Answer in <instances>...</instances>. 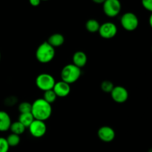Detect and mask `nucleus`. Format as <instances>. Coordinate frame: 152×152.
I'll return each mask as SVG.
<instances>
[{
  "label": "nucleus",
  "mask_w": 152,
  "mask_h": 152,
  "mask_svg": "<svg viewBox=\"0 0 152 152\" xmlns=\"http://www.w3.org/2000/svg\"><path fill=\"white\" fill-rule=\"evenodd\" d=\"M122 5L120 0H105L102 4L104 13L108 17H115L121 11Z\"/></svg>",
  "instance_id": "423d86ee"
},
{
  "label": "nucleus",
  "mask_w": 152,
  "mask_h": 152,
  "mask_svg": "<svg viewBox=\"0 0 152 152\" xmlns=\"http://www.w3.org/2000/svg\"><path fill=\"white\" fill-rule=\"evenodd\" d=\"M41 0H29V2L33 7H37L41 3Z\"/></svg>",
  "instance_id": "b1692460"
},
{
  "label": "nucleus",
  "mask_w": 152,
  "mask_h": 152,
  "mask_svg": "<svg viewBox=\"0 0 152 152\" xmlns=\"http://www.w3.org/2000/svg\"><path fill=\"white\" fill-rule=\"evenodd\" d=\"M81 68H78L74 64L66 65L61 71V78L62 81L68 84L76 83L81 76Z\"/></svg>",
  "instance_id": "7ed1b4c3"
},
{
  "label": "nucleus",
  "mask_w": 152,
  "mask_h": 152,
  "mask_svg": "<svg viewBox=\"0 0 152 152\" xmlns=\"http://www.w3.org/2000/svg\"><path fill=\"white\" fill-rule=\"evenodd\" d=\"M25 129H26V128L19 121L11 123V126H10V130L11 131L12 133L17 135H21L22 134H23L25 132Z\"/></svg>",
  "instance_id": "f3484780"
},
{
  "label": "nucleus",
  "mask_w": 152,
  "mask_h": 152,
  "mask_svg": "<svg viewBox=\"0 0 152 152\" xmlns=\"http://www.w3.org/2000/svg\"><path fill=\"white\" fill-rule=\"evenodd\" d=\"M99 27H100V25H99V22L94 19H89L86 23V30L91 33L98 32L99 29Z\"/></svg>",
  "instance_id": "dca6fc26"
},
{
  "label": "nucleus",
  "mask_w": 152,
  "mask_h": 152,
  "mask_svg": "<svg viewBox=\"0 0 152 152\" xmlns=\"http://www.w3.org/2000/svg\"><path fill=\"white\" fill-rule=\"evenodd\" d=\"M148 22H149L150 27H151V28H152V13H151V14L150 15V16H149V19H148Z\"/></svg>",
  "instance_id": "a878e982"
},
{
  "label": "nucleus",
  "mask_w": 152,
  "mask_h": 152,
  "mask_svg": "<svg viewBox=\"0 0 152 152\" xmlns=\"http://www.w3.org/2000/svg\"><path fill=\"white\" fill-rule=\"evenodd\" d=\"M35 120L31 113H25V114H20L19 117V121L25 126V128H28L30 125Z\"/></svg>",
  "instance_id": "2eb2a0df"
},
{
  "label": "nucleus",
  "mask_w": 152,
  "mask_h": 152,
  "mask_svg": "<svg viewBox=\"0 0 152 152\" xmlns=\"http://www.w3.org/2000/svg\"><path fill=\"white\" fill-rule=\"evenodd\" d=\"M99 34L101 37L104 39H111L117 34V25L111 22H107L100 25Z\"/></svg>",
  "instance_id": "6e6552de"
},
{
  "label": "nucleus",
  "mask_w": 152,
  "mask_h": 152,
  "mask_svg": "<svg viewBox=\"0 0 152 152\" xmlns=\"http://www.w3.org/2000/svg\"><path fill=\"white\" fill-rule=\"evenodd\" d=\"M28 129L31 134L36 138L42 137L47 132V126L45 122L38 120H34Z\"/></svg>",
  "instance_id": "0eeeda50"
},
{
  "label": "nucleus",
  "mask_w": 152,
  "mask_h": 152,
  "mask_svg": "<svg viewBox=\"0 0 152 152\" xmlns=\"http://www.w3.org/2000/svg\"><path fill=\"white\" fill-rule=\"evenodd\" d=\"M96 4H103L105 1V0H92Z\"/></svg>",
  "instance_id": "393cba45"
},
{
  "label": "nucleus",
  "mask_w": 152,
  "mask_h": 152,
  "mask_svg": "<svg viewBox=\"0 0 152 152\" xmlns=\"http://www.w3.org/2000/svg\"><path fill=\"white\" fill-rule=\"evenodd\" d=\"M31 110H32V104L29 102H24L19 105V111L20 114L31 113Z\"/></svg>",
  "instance_id": "aec40b11"
},
{
  "label": "nucleus",
  "mask_w": 152,
  "mask_h": 152,
  "mask_svg": "<svg viewBox=\"0 0 152 152\" xmlns=\"http://www.w3.org/2000/svg\"><path fill=\"white\" fill-rule=\"evenodd\" d=\"M41 1H48V0H41Z\"/></svg>",
  "instance_id": "bb28decb"
},
{
  "label": "nucleus",
  "mask_w": 152,
  "mask_h": 152,
  "mask_svg": "<svg viewBox=\"0 0 152 152\" xmlns=\"http://www.w3.org/2000/svg\"><path fill=\"white\" fill-rule=\"evenodd\" d=\"M10 147H14L16 146L20 142V137L19 135L11 133L10 135H8L7 138H6Z\"/></svg>",
  "instance_id": "a211bd4d"
},
{
  "label": "nucleus",
  "mask_w": 152,
  "mask_h": 152,
  "mask_svg": "<svg viewBox=\"0 0 152 152\" xmlns=\"http://www.w3.org/2000/svg\"><path fill=\"white\" fill-rule=\"evenodd\" d=\"M114 86L113 85V83L111 82L108 81V80L102 82V84H101V88H102V90L103 91L107 92V93H111V91L114 88Z\"/></svg>",
  "instance_id": "412c9836"
},
{
  "label": "nucleus",
  "mask_w": 152,
  "mask_h": 152,
  "mask_svg": "<svg viewBox=\"0 0 152 152\" xmlns=\"http://www.w3.org/2000/svg\"><path fill=\"white\" fill-rule=\"evenodd\" d=\"M97 136L103 142H110L115 137V132L109 126H102L98 130Z\"/></svg>",
  "instance_id": "9d476101"
},
{
  "label": "nucleus",
  "mask_w": 152,
  "mask_h": 152,
  "mask_svg": "<svg viewBox=\"0 0 152 152\" xmlns=\"http://www.w3.org/2000/svg\"><path fill=\"white\" fill-rule=\"evenodd\" d=\"M9 146L6 138L0 137V152H8Z\"/></svg>",
  "instance_id": "4be33fe9"
},
{
  "label": "nucleus",
  "mask_w": 152,
  "mask_h": 152,
  "mask_svg": "<svg viewBox=\"0 0 152 152\" xmlns=\"http://www.w3.org/2000/svg\"><path fill=\"white\" fill-rule=\"evenodd\" d=\"M31 114H33L35 120L45 122L51 115V105L42 98L36 99L32 104Z\"/></svg>",
  "instance_id": "f257e3e1"
},
{
  "label": "nucleus",
  "mask_w": 152,
  "mask_h": 152,
  "mask_svg": "<svg viewBox=\"0 0 152 152\" xmlns=\"http://www.w3.org/2000/svg\"><path fill=\"white\" fill-rule=\"evenodd\" d=\"M56 97H57V96H56V94L54 93V91H53V89H52V90L45 91L44 96H43L42 99H44L47 102H48L49 104H51L55 102V100L56 99Z\"/></svg>",
  "instance_id": "6ab92c4d"
},
{
  "label": "nucleus",
  "mask_w": 152,
  "mask_h": 152,
  "mask_svg": "<svg viewBox=\"0 0 152 152\" xmlns=\"http://www.w3.org/2000/svg\"><path fill=\"white\" fill-rule=\"evenodd\" d=\"M113 100L117 103H123L129 98V92L123 86H114L111 92Z\"/></svg>",
  "instance_id": "1a4fd4ad"
},
{
  "label": "nucleus",
  "mask_w": 152,
  "mask_h": 152,
  "mask_svg": "<svg viewBox=\"0 0 152 152\" xmlns=\"http://www.w3.org/2000/svg\"><path fill=\"white\" fill-rule=\"evenodd\" d=\"M11 120L7 112L0 111V132H4L10 129L11 126Z\"/></svg>",
  "instance_id": "f8f14e48"
},
{
  "label": "nucleus",
  "mask_w": 152,
  "mask_h": 152,
  "mask_svg": "<svg viewBox=\"0 0 152 152\" xmlns=\"http://www.w3.org/2000/svg\"><path fill=\"white\" fill-rule=\"evenodd\" d=\"M151 51H152V47H151Z\"/></svg>",
  "instance_id": "c85d7f7f"
},
{
  "label": "nucleus",
  "mask_w": 152,
  "mask_h": 152,
  "mask_svg": "<svg viewBox=\"0 0 152 152\" xmlns=\"http://www.w3.org/2000/svg\"><path fill=\"white\" fill-rule=\"evenodd\" d=\"M142 5L145 10L152 13V0H142Z\"/></svg>",
  "instance_id": "5701e85b"
},
{
  "label": "nucleus",
  "mask_w": 152,
  "mask_h": 152,
  "mask_svg": "<svg viewBox=\"0 0 152 152\" xmlns=\"http://www.w3.org/2000/svg\"><path fill=\"white\" fill-rule=\"evenodd\" d=\"M120 24L126 31H134L139 25V19L135 13L127 12L121 16Z\"/></svg>",
  "instance_id": "20e7f679"
},
{
  "label": "nucleus",
  "mask_w": 152,
  "mask_h": 152,
  "mask_svg": "<svg viewBox=\"0 0 152 152\" xmlns=\"http://www.w3.org/2000/svg\"><path fill=\"white\" fill-rule=\"evenodd\" d=\"M88 61L87 55L83 51H77L73 56V64L81 68L86 65Z\"/></svg>",
  "instance_id": "ddd939ff"
},
{
  "label": "nucleus",
  "mask_w": 152,
  "mask_h": 152,
  "mask_svg": "<svg viewBox=\"0 0 152 152\" xmlns=\"http://www.w3.org/2000/svg\"><path fill=\"white\" fill-rule=\"evenodd\" d=\"M56 83L55 79L49 74H41L36 79V85L40 90L43 91L52 90Z\"/></svg>",
  "instance_id": "39448f33"
},
{
  "label": "nucleus",
  "mask_w": 152,
  "mask_h": 152,
  "mask_svg": "<svg viewBox=\"0 0 152 152\" xmlns=\"http://www.w3.org/2000/svg\"><path fill=\"white\" fill-rule=\"evenodd\" d=\"M65 42V38L61 34H53L48 38V42L53 48L59 47Z\"/></svg>",
  "instance_id": "4468645a"
},
{
  "label": "nucleus",
  "mask_w": 152,
  "mask_h": 152,
  "mask_svg": "<svg viewBox=\"0 0 152 152\" xmlns=\"http://www.w3.org/2000/svg\"><path fill=\"white\" fill-rule=\"evenodd\" d=\"M0 59H1V53H0Z\"/></svg>",
  "instance_id": "cd10ccee"
},
{
  "label": "nucleus",
  "mask_w": 152,
  "mask_h": 152,
  "mask_svg": "<svg viewBox=\"0 0 152 152\" xmlns=\"http://www.w3.org/2000/svg\"><path fill=\"white\" fill-rule=\"evenodd\" d=\"M55 56V49L48 42H42L37 49L36 58L41 63H48Z\"/></svg>",
  "instance_id": "f03ea898"
},
{
  "label": "nucleus",
  "mask_w": 152,
  "mask_h": 152,
  "mask_svg": "<svg viewBox=\"0 0 152 152\" xmlns=\"http://www.w3.org/2000/svg\"><path fill=\"white\" fill-rule=\"evenodd\" d=\"M53 91L58 97H65L71 92V86L69 84L62 80L55 83Z\"/></svg>",
  "instance_id": "9b49d317"
}]
</instances>
